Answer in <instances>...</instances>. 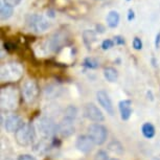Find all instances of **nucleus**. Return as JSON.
I'll return each mask as SVG.
<instances>
[{
  "label": "nucleus",
  "instance_id": "39448f33",
  "mask_svg": "<svg viewBox=\"0 0 160 160\" xmlns=\"http://www.w3.org/2000/svg\"><path fill=\"white\" fill-rule=\"evenodd\" d=\"M88 135L95 144L102 146L107 140L108 131L106 127L101 125V123H92L88 128Z\"/></svg>",
  "mask_w": 160,
  "mask_h": 160
},
{
  "label": "nucleus",
  "instance_id": "a211bd4d",
  "mask_svg": "<svg viewBox=\"0 0 160 160\" xmlns=\"http://www.w3.org/2000/svg\"><path fill=\"white\" fill-rule=\"evenodd\" d=\"M104 75L106 78V80L110 83H114L117 81L118 78V73H117L116 69H114L113 67H107L104 69Z\"/></svg>",
  "mask_w": 160,
  "mask_h": 160
},
{
  "label": "nucleus",
  "instance_id": "f257e3e1",
  "mask_svg": "<svg viewBox=\"0 0 160 160\" xmlns=\"http://www.w3.org/2000/svg\"><path fill=\"white\" fill-rule=\"evenodd\" d=\"M36 137L35 127L32 123H24L18 131L15 133V139L18 144L22 147H28L34 142Z\"/></svg>",
  "mask_w": 160,
  "mask_h": 160
},
{
  "label": "nucleus",
  "instance_id": "1a4fd4ad",
  "mask_svg": "<svg viewBox=\"0 0 160 160\" xmlns=\"http://www.w3.org/2000/svg\"><path fill=\"white\" fill-rule=\"evenodd\" d=\"M96 98H98V104L104 108L106 112L109 114V115L113 116L114 107H113L112 101H111L109 94L106 91H104V90H99V91H98V93H96Z\"/></svg>",
  "mask_w": 160,
  "mask_h": 160
},
{
  "label": "nucleus",
  "instance_id": "dca6fc26",
  "mask_svg": "<svg viewBox=\"0 0 160 160\" xmlns=\"http://www.w3.org/2000/svg\"><path fill=\"white\" fill-rule=\"evenodd\" d=\"M83 39L86 46L90 47L96 41V32L94 31H92V29H86L83 32Z\"/></svg>",
  "mask_w": 160,
  "mask_h": 160
},
{
  "label": "nucleus",
  "instance_id": "6e6552de",
  "mask_svg": "<svg viewBox=\"0 0 160 160\" xmlns=\"http://www.w3.org/2000/svg\"><path fill=\"white\" fill-rule=\"evenodd\" d=\"M84 115L87 118L95 122H102L105 120V116L98 106L94 104H87L84 108Z\"/></svg>",
  "mask_w": 160,
  "mask_h": 160
},
{
  "label": "nucleus",
  "instance_id": "9d476101",
  "mask_svg": "<svg viewBox=\"0 0 160 160\" xmlns=\"http://www.w3.org/2000/svg\"><path fill=\"white\" fill-rule=\"evenodd\" d=\"M23 125L24 122L22 118L16 114H12V115L8 116L4 122V128L10 133H16Z\"/></svg>",
  "mask_w": 160,
  "mask_h": 160
},
{
  "label": "nucleus",
  "instance_id": "473e14b6",
  "mask_svg": "<svg viewBox=\"0 0 160 160\" xmlns=\"http://www.w3.org/2000/svg\"><path fill=\"white\" fill-rule=\"evenodd\" d=\"M110 160H119V159H116V158H112V159H110Z\"/></svg>",
  "mask_w": 160,
  "mask_h": 160
},
{
  "label": "nucleus",
  "instance_id": "c85d7f7f",
  "mask_svg": "<svg viewBox=\"0 0 160 160\" xmlns=\"http://www.w3.org/2000/svg\"><path fill=\"white\" fill-rule=\"evenodd\" d=\"M4 46H5V49H8V50H14L15 48H16V46H15L13 43H10V42H7V43L4 44Z\"/></svg>",
  "mask_w": 160,
  "mask_h": 160
},
{
  "label": "nucleus",
  "instance_id": "c756f323",
  "mask_svg": "<svg viewBox=\"0 0 160 160\" xmlns=\"http://www.w3.org/2000/svg\"><path fill=\"white\" fill-rule=\"evenodd\" d=\"M155 47L156 48H159L160 47V32L156 35V38H155Z\"/></svg>",
  "mask_w": 160,
  "mask_h": 160
},
{
  "label": "nucleus",
  "instance_id": "9b49d317",
  "mask_svg": "<svg viewBox=\"0 0 160 160\" xmlns=\"http://www.w3.org/2000/svg\"><path fill=\"white\" fill-rule=\"evenodd\" d=\"M58 133L62 137H69L74 133L73 120L67 117H64L58 123Z\"/></svg>",
  "mask_w": 160,
  "mask_h": 160
},
{
  "label": "nucleus",
  "instance_id": "2f4dec72",
  "mask_svg": "<svg viewBox=\"0 0 160 160\" xmlns=\"http://www.w3.org/2000/svg\"><path fill=\"white\" fill-rule=\"evenodd\" d=\"M47 16H49V17H51V18H53L56 16L55 15V12L53 11H47Z\"/></svg>",
  "mask_w": 160,
  "mask_h": 160
},
{
  "label": "nucleus",
  "instance_id": "6ab92c4d",
  "mask_svg": "<svg viewBox=\"0 0 160 160\" xmlns=\"http://www.w3.org/2000/svg\"><path fill=\"white\" fill-rule=\"evenodd\" d=\"M13 15V8L8 7L5 3H1V7H0V17H1V20H8V18L12 17Z\"/></svg>",
  "mask_w": 160,
  "mask_h": 160
},
{
  "label": "nucleus",
  "instance_id": "aec40b11",
  "mask_svg": "<svg viewBox=\"0 0 160 160\" xmlns=\"http://www.w3.org/2000/svg\"><path fill=\"white\" fill-rule=\"evenodd\" d=\"M77 114H78V110L77 108L73 107V106H69V107L66 109L65 111V115L64 117H67V118H70L72 120H74V118L77 117Z\"/></svg>",
  "mask_w": 160,
  "mask_h": 160
},
{
  "label": "nucleus",
  "instance_id": "f3484780",
  "mask_svg": "<svg viewBox=\"0 0 160 160\" xmlns=\"http://www.w3.org/2000/svg\"><path fill=\"white\" fill-rule=\"evenodd\" d=\"M141 132H142V135L148 139H151L155 136V128L152 123L150 122H146L143 123L142 127H141Z\"/></svg>",
  "mask_w": 160,
  "mask_h": 160
},
{
  "label": "nucleus",
  "instance_id": "412c9836",
  "mask_svg": "<svg viewBox=\"0 0 160 160\" xmlns=\"http://www.w3.org/2000/svg\"><path fill=\"white\" fill-rule=\"evenodd\" d=\"M84 66H86L87 68H90V69H94L98 67V62L92 58H87L85 61H84Z\"/></svg>",
  "mask_w": 160,
  "mask_h": 160
},
{
  "label": "nucleus",
  "instance_id": "cd10ccee",
  "mask_svg": "<svg viewBox=\"0 0 160 160\" xmlns=\"http://www.w3.org/2000/svg\"><path fill=\"white\" fill-rule=\"evenodd\" d=\"M18 160H37V159H36L35 157L32 156V155H28V154H24V155L19 156Z\"/></svg>",
  "mask_w": 160,
  "mask_h": 160
},
{
  "label": "nucleus",
  "instance_id": "ddd939ff",
  "mask_svg": "<svg viewBox=\"0 0 160 160\" xmlns=\"http://www.w3.org/2000/svg\"><path fill=\"white\" fill-rule=\"evenodd\" d=\"M65 41V36L62 34V32H58V34H55L51 37L49 40L47 41V46L48 49L50 51H59L62 48L63 44H64Z\"/></svg>",
  "mask_w": 160,
  "mask_h": 160
},
{
  "label": "nucleus",
  "instance_id": "20e7f679",
  "mask_svg": "<svg viewBox=\"0 0 160 160\" xmlns=\"http://www.w3.org/2000/svg\"><path fill=\"white\" fill-rule=\"evenodd\" d=\"M37 130L42 137L47 139L58 133V125H56L53 120L48 117H41L37 122Z\"/></svg>",
  "mask_w": 160,
  "mask_h": 160
},
{
  "label": "nucleus",
  "instance_id": "0eeeda50",
  "mask_svg": "<svg viewBox=\"0 0 160 160\" xmlns=\"http://www.w3.org/2000/svg\"><path fill=\"white\" fill-rule=\"evenodd\" d=\"M17 106V93L13 88H5L1 90V107L3 110L10 111Z\"/></svg>",
  "mask_w": 160,
  "mask_h": 160
},
{
  "label": "nucleus",
  "instance_id": "a878e982",
  "mask_svg": "<svg viewBox=\"0 0 160 160\" xmlns=\"http://www.w3.org/2000/svg\"><path fill=\"white\" fill-rule=\"evenodd\" d=\"M113 42H114V44H116V45H125L126 43L125 39H123L122 36H115V37L113 38Z\"/></svg>",
  "mask_w": 160,
  "mask_h": 160
},
{
  "label": "nucleus",
  "instance_id": "2eb2a0df",
  "mask_svg": "<svg viewBox=\"0 0 160 160\" xmlns=\"http://www.w3.org/2000/svg\"><path fill=\"white\" fill-rule=\"evenodd\" d=\"M106 20L110 28H115L119 23V14L116 11H110Z\"/></svg>",
  "mask_w": 160,
  "mask_h": 160
},
{
  "label": "nucleus",
  "instance_id": "bb28decb",
  "mask_svg": "<svg viewBox=\"0 0 160 160\" xmlns=\"http://www.w3.org/2000/svg\"><path fill=\"white\" fill-rule=\"evenodd\" d=\"M114 143H115V146L117 144V146L119 147V150H122V147H120L122 144H120L119 142L117 143V142H115V141H114V142H112V144H114ZM109 150H110V151H112V152H114V153H116V154H119V152L117 151V148H116V147H112L111 144H109Z\"/></svg>",
  "mask_w": 160,
  "mask_h": 160
},
{
  "label": "nucleus",
  "instance_id": "4be33fe9",
  "mask_svg": "<svg viewBox=\"0 0 160 160\" xmlns=\"http://www.w3.org/2000/svg\"><path fill=\"white\" fill-rule=\"evenodd\" d=\"M114 45V42L113 40H110V39H107V40H105L104 42L102 43V48L104 50H108L110 49V48H112Z\"/></svg>",
  "mask_w": 160,
  "mask_h": 160
},
{
  "label": "nucleus",
  "instance_id": "7c9ffc66",
  "mask_svg": "<svg viewBox=\"0 0 160 160\" xmlns=\"http://www.w3.org/2000/svg\"><path fill=\"white\" fill-rule=\"evenodd\" d=\"M134 18H135L134 11H133V10H129V12H128V20L132 21L133 19H134Z\"/></svg>",
  "mask_w": 160,
  "mask_h": 160
},
{
  "label": "nucleus",
  "instance_id": "7ed1b4c3",
  "mask_svg": "<svg viewBox=\"0 0 160 160\" xmlns=\"http://www.w3.org/2000/svg\"><path fill=\"white\" fill-rule=\"evenodd\" d=\"M26 24H28V26L32 32H38V34L46 32L50 26V24L46 18L37 14H32L28 16V18H26Z\"/></svg>",
  "mask_w": 160,
  "mask_h": 160
},
{
  "label": "nucleus",
  "instance_id": "72a5a7b5",
  "mask_svg": "<svg viewBox=\"0 0 160 160\" xmlns=\"http://www.w3.org/2000/svg\"><path fill=\"white\" fill-rule=\"evenodd\" d=\"M153 160H160V159H159V158H154Z\"/></svg>",
  "mask_w": 160,
  "mask_h": 160
},
{
  "label": "nucleus",
  "instance_id": "f03ea898",
  "mask_svg": "<svg viewBox=\"0 0 160 160\" xmlns=\"http://www.w3.org/2000/svg\"><path fill=\"white\" fill-rule=\"evenodd\" d=\"M22 75V68L17 63H8L1 67L2 82H15Z\"/></svg>",
  "mask_w": 160,
  "mask_h": 160
},
{
  "label": "nucleus",
  "instance_id": "b1692460",
  "mask_svg": "<svg viewBox=\"0 0 160 160\" xmlns=\"http://www.w3.org/2000/svg\"><path fill=\"white\" fill-rule=\"evenodd\" d=\"M133 47L136 50H140L142 48V42H141L139 38H134V40H133Z\"/></svg>",
  "mask_w": 160,
  "mask_h": 160
},
{
  "label": "nucleus",
  "instance_id": "5701e85b",
  "mask_svg": "<svg viewBox=\"0 0 160 160\" xmlns=\"http://www.w3.org/2000/svg\"><path fill=\"white\" fill-rule=\"evenodd\" d=\"M94 160H110V159L108 158V155L105 151H99V152L96 153Z\"/></svg>",
  "mask_w": 160,
  "mask_h": 160
},
{
  "label": "nucleus",
  "instance_id": "f8f14e48",
  "mask_svg": "<svg viewBox=\"0 0 160 160\" xmlns=\"http://www.w3.org/2000/svg\"><path fill=\"white\" fill-rule=\"evenodd\" d=\"M94 142L90 138L89 135H81L78 137L77 142H75V147L77 149L82 153H89L91 152L94 148Z\"/></svg>",
  "mask_w": 160,
  "mask_h": 160
},
{
  "label": "nucleus",
  "instance_id": "423d86ee",
  "mask_svg": "<svg viewBox=\"0 0 160 160\" xmlns=\"http://www.w3.org/2000/svg\"><path fill=\"white\" fill-rule=\"evenodd\" d=\"M22 95L28 104H32L39 95V87L32 80H28L22 85Z\"/></svg>",
  "mask_w": 160,
  "mask_h": 160
},
{
  "label": "nucleus",
  "instance_id": "393cba45",
  "mask_svg": "<svg viewBox=\"0 0 160 160\" xmlns=\"http://www.w3.org/2000/svg\"><path fill=\"white\" fill-rule=\"evenodd\" d=\"M21 2V0H3V3H5L7 5H8V7H17L18 4H19Z\"/></svg>",
  "mask_w": 160,
  "mask_h": 160
},
{
  "label": "nucleus",
  "instance_id": "4468645a",
  "mask_svg": "<svg viewBox=\"0 0 160 160\" xmlns=\"http://www.w3.org/2000/svg\"><path fill=\"white\" fill-rule=\"evenodd\" d=\"M120 117L122 120H128L132 114V102L129 99H123L118 104Z\"/></svg>",
  "mask_w": 160,
  "mask_h": 160
}]
</instances>
